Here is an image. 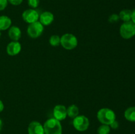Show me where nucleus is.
Listing matches in <instances>:
<instances>
[{"label":"nucleus","instance_id":"nucleus-1","mask_svg":"<svg viewBox=\"0 0 135 134\" xmlns=\"http://www.w3.org/2000/svg\"><path fill=\"white\" fill-rule=\"evenodd\" d=\"M43 126L45 134H62L63 133L61 122L54 118L47 119Z\"/></svg>","mask_w":135,"mask_h":134},{"label":"nucleus","instance_id":"nucleus-2","mask_svg":"<svg viewBox=\"0 0 135 134\" xmlns=\"http://www.w3.org/2000/svg\"><path fill=\"white\" fill-rule=\"evenodd\" d=\"M97 119L102 124L110 125L116 120L115 112L109 108H102L97 112Z\"/></svg>","mask_w":135,"mask_h":134},{"label":"nucleus","instance_id":"nucleus-3","mask_svg":"<svg viewBox=\"0 0 135 134\" xmlns=\"http://www.w3.org/2000/svg\"><path fill=\"white\" fill-rule=\"evenodd\" d=\"M60 45L67 50L74 49L78 45V39L73 34L67 33L61 37Z\"/></svg>","mask_w":135,"mask_h":134},{"label":"nucleus","instance_id":"nucleus-4","mask_svg":"<svg viewBox=\"0 0 135 134\" xmlns=\"http://www.w3.org/2000/svg\"><path fill=\"white\" fill-rule=\"evenodd\" d=\"M119 33L123 39H131L135 35V24L131 20L124 22L120 26Z\"/></svg>","mask_w":135,"mask_h":134},{"label":"nucleus","instance_id":"nucleus-5","mask_svg":"<svg viewBox=\"0 0 135 134\" xmlns=\"http://www.w3.org/2000/svg\"><path fill=\"white\" fill-rule=\"evenodd\" d=\"M73 126L78 131L83 132L86 131L90 126L89 119L84 115H78L73 118Z\"/></svg>","mask_w":135,"mask_h":134},{"label":"nucleus","instance_id":"nucleus-6","mask_svg":"<svg viewBox=\"0 0 135 134\" xmlns=\"http://www.w3.org/2000/svg\"><path fill=\"white\" fill-rule=\"evenodd\" d=\"M44 27L40 21L30 24L27 28V34L30 38L36 39L40 36L43 33Z\"/></svg>","mask_w":135,"mask_h":134},{"label":"nucleus","instance_id":"nucleus-7","mask_svg":"<svg viewBox=\"0 0 135 134\" xmlns=\"http://www.w3.org/2000/svg\"><path fill=\"white\" fill-rule=\"evenodd\" d=\"M39 13L34 9H26L22 14L23 20L29 24L39 20Z\"/></svg>","mask_w":135,"mask_h":134},{"label":"nucleus","instance_id":"nucleus-8","mask_svg":"<svg viewBox=\"0 0 135 134\" xmlns=\"http://www.w3.org/2000/svg\"><path fill=\"white\" fill-rule=\"evenodd\" d=\"M54 118L59 121H63L67 118V108L62 105H57L55 106L53 110Z\"/></svg>","mask_w":135,"mask_h":134},{"label":"nucleus","instance_id":"nucleus-9","mask_svg":"<svg viewBox=\"0 0 135 134\" xmlns=\"http://www.w3.org/2000/svg\"><path fill=\"white\" fill-rule=\"evenodd\" d=\"M22 49V46L18 41H12L8 43L6 47L7 53L10 56H15L20 53Z\"/></svg>","mask_w":135,"mask_h":134},{"label":"nucleus","instance_id":"nucleus-10","mask_svg":"<svg viewBox=\"0 0 135 134\" xmlns=\"http://www.w3.org/2000/svg\"><path fill=\"white\" fill-rule=\"evenodd\" d=\"M28 134H45L44 126L40 122L37 121H32L28 126Z\"/></svg>","mask_w":135,"mask_h":134},{"label":"nucleus","instance_id":"nucleus-11","mask_svg":"<svg viewBox=\"0 0 135 134\" xmlns=\"http://www.w3.org/2000/svg\"><path fill=\"white\" fill-rule=\"evenodd\" d=\"M54 20V16L52 13L50 11L43 12L40 14L39 20L44 26H49Z\"/></svg>","mask_w":135,"mask_h":134},{"label":"nucleus","instance_id":"nucleus-12","mask_svg":"<svg viewBox=\"0 0 135 134\" xmlns=\"http://www.w3.org/2000/svg\"><path fill=\"white\" fill-rule=\"evenodd\" d=\"M22 32L20 29L17 26H12L9 28L8 35L12 41H18L21 38Z\"/></svg>","mask_w":135,"mask_h":134},{"label":"nucleus","instance_id":"nucleus-13","mask_svg":"<svg viewBox=\"0 0 135 134\" xmlns=\"http://www.w3.org/2000/svg\"><path fill=\"white\" fill-rule=\"evenodd\" d=\"M12 20L9 17L5 15L0 16V31L8 30L11 26Z\"/></svg>","mask_w":135,"mask_h":134},{"label":"nucleus","instance_id":"nucleus-14","mask_svg":"<svg viewBox=\"0 0 135 134\" xmlns=\"http://www.w3.org/2000/svg\"><path fill=\"white\" fill-rule=\"evenodd\" d=\"M124 116L127 120L135 122V106H131L127 109L124 112Z\"/></svg>","mask_w":135,"mask_h":134},{"label":"nucleus","instance_id":"nucleus-15","mask_svg":"<svg viewBox=\"0 0 135 134\" xmlns=\"http://www.w3.org/2000/svg\"><path fill=\"white\" fill-rule=\"evenodd\" d=\"M67 116L71 118H75L79 115V109L76 105H71L67 109Z\"/></svg>","mask_w":135,"mask_h":134},{"label":"nucleus","instance_id":"nucleus-16","mask_svg":"<svg viewBox=\"0 0 135 134\" xmlns=\"http://www.w3.org/2000/svg\"><path fill=\"white\" fill-rule=\"evenodd\" d=\"M132 11L130 9H123L119 14V18L123 22H128L131 20Z\"/></svg>","mask_w":135,"mask_h":134},{"label":"nucleus","instance_id":"nucleus-17","mask_svg":"<svg viewBox=\"0 0 135 134\" xmlns=\"http://www.w3.org/2000/svg\"><path fill=\"white\" fill-rule=\"evenodd\" d=\"M61 37L58 35H52L49 39V43L53 47H57L60 45Z\"/></svg>","mask_w":135,"mask_h":134},{"label":"nucleus","instance_id":"nucleus-18","mask_svg":"<svg viewBox=\"0 0 135 134\" xmlns=\"http://www.w3.org/2000/svg\"><path fill=\"white\" fill-rule=\"evenodd\" d=\"M111 131V128L109 125L102 124L99 126L97 130L98 134H109Z\"/></svg>","mask_w":135,"mask_h":134},{"label":"nucleus","instance_id":"nucleus-19","mask_svg":"<svg viewBox=\"0 0 135 134\" xmlns=\"http://www.w3.org/2000/svg\"><path fill=\"white\" fill-rule=\"evenodd\" d=\"M40 4V0H28V5L31 9H36Z\"/></svg>","mask_w":135,"mask_h":134},{"label":"nucleus","instance_id":"nucleus-20","mask_svg":"<svg viewBox=\"0 0 135 134\" xmlns=\"http://www.w3.org/2000/svg\"><path fill=\"white\" fill-rule=\"evenodd\" d=\"M119 17L117 14H112L109 17V22L111 23H115L119 20Z\"/></svg>","mask_w":135,"mask_h":134},{"label":"nucleus","instance_id":"nucleus-21","mask_svg":"<svg viewBox=\"0 0 135 134\" xmlns=\"http://www.w3.org/2000/svg\"><path fill=\"white\" fill-rule=\"evenodd\" d=\"M8 5L7 0H0V11L5 9Z\"/></svg>","mask_w":135,"mask_h":134},{"label":"nucleus","instance_id":"nucleus-22","mask_svg":"<svg viewBox=\"0 0 135 134\" xmlns=\"http://www.w3.org/2000/svg\"><path fill=\"white\" fill-rule=\"evenodd\" d=\"M8 3L11 4L12 5H15V6H17V5H21L22 3L23 0H7Z\"/></svg>","mask_w":135,"mask_h":134},{"label":"nucleus","instance_id":"nucleus-23","mask_svg":"<svg viewBox=\"0 0 135 134\" xmlns=\"http://www.w3.org/2000/svg\"><path fill=\"white\" fill-rule=\"evenodd\" d=\"M109 127L111 129H113V130H116L119 127V122L117 120H115L109 125Z\"/></svg>","mask_w":135,"mask_h":134},{"label":"nucleus","instance_id":"nucleus-24","mask_svg":"<svg viewBox=\"0 0 135 134\" xmlns=\"http://www.w3.org/2000/svg\"><path fill=\"white\" fill-rule=\"evenodd\" d=\"M131 21L135 24V9L132 11V15H131Z\"/></svg>","mask_w":135,"mask_h":134},{"label":"nucleus","instance_id":"nucleus-25","mask_svg":"<svg viewBox=\"0 0 135 134\" xmlns=\"http://www.w3.org/2000/svg\"><path fill=\"white\" fill-rule=\"evenodd\" d=\"M3 109H4V104L3 102H2V101L0 100V112H1L3 111Z\"/></svg>","mask_w":135,"mask_h":134},{"label":"nucleus","instance_id":"nucleus-26","mask_svg":"<svg viewBox=\"0 0 135 134\" xmlns=\"http://www.w3.org/2000/svg\"><path fill=\"white\" fill-rule=\"evenodd\" d=\"M2 126H3V122H2V120L0 118V131H1V129H2Z\"/></svg>","mask_w":135,"mask_h":134},{"label":"nucleus","instance_id":"nucleus-27","mask_svg":"<svg viewBox=\"0 0 135 134\" xmlns=\"http://www.w3.org/2000/svg\"><path fill=\"white\" fill-rule=\"evenodd\" d=\"M1 31H0V38H1Z\"/></svg>","mask_w":135,"mask_h":134},{"label":"nucleus","instance_id":"nucleus-28","mask_svg":"<svg viewBox=\"0 0 135 134\" xmlns=\"http://www.w3.org/2000/svg\"><path fill=\"white\" fill-rule=\"evenodd\" d=\"M0 134H1V133H0Z\"/></svg>","mask_w":135,"mask_h":134}]
</instances>
